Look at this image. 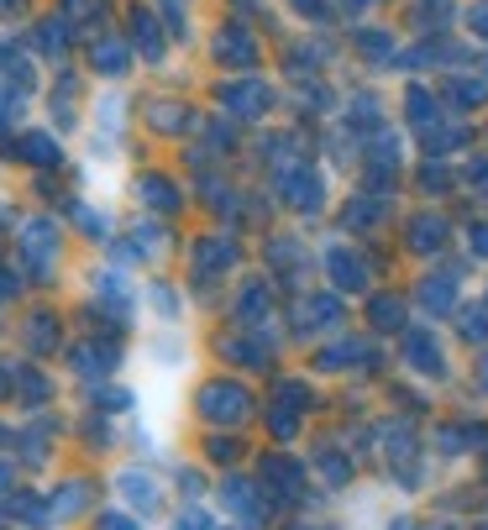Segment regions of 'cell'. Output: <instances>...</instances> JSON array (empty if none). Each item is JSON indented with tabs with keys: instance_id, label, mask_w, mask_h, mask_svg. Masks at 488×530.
Masks as SVG:
<instances>
[{
	"instance_id": "cell-3",
	"label": "cell",
	"mask_w": 488,
	"mask_h": 530,
	"mask_svg": "<svg viewBox=\"0 0 488 530\" xmlns=\"http://www.w3.org/2000/svg\"><path fill=\"white\" fill-rule=\"evenodd\" d=\"M100 530H137V525H131L127 514H106V520H100Z\"/></svg>"
},
{
	"instance_id": "cell-1",
	"label": "cell",
	"mask_w": 488,
	"mask_h": 530,
	"mask_svg": "<svg viewBox=\"0 0 488 530\" xmlns=\"http://www.w3.org/2000/svg\"><path fill=\"white\" fill-rule=\"evenodd\" d=\"M121 494H127L131 504L158 509V488H152V478H142V473H121Z\"/></svg>"
},
{
	"instance_id": "cell-2",
	"label": "cell",
	"mask_w": 488,
	"mask_h": 530,
	"mask_svg": "<svg viewBox=\"0 0 488 530\" xmlns=\"http://www.w3.org/2000/svg\"><path fill=\"white\" fill-rule=\"evenodd\" d=\"M205 415H242V394H232V389H205Z\"/></svg>"
},
{
	"instance_id": "cell-4",
	"label": "cell",
	"mask_w": 488,
	"mask_h": 530,
	"mask_svg": "<svg viewBox=\"0 0 488 530\" xmlns=\"http://www.w3.org/2000/svg\"><path fill=\"white\" fill-rule=\"evenodd\" d=\"M179 530H205V520H200V514H190V520H179Z\"/></svg>"
}]
</instances>
